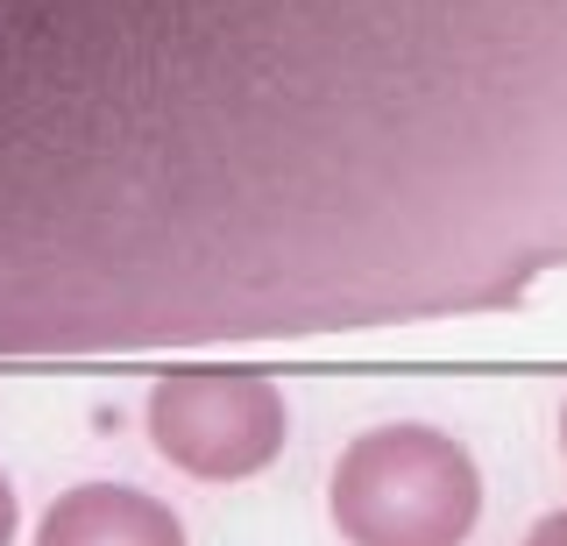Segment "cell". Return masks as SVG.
<instances>
[{
	"instance_id": "cell-6",
	"label": "cell",
	"mask_w": 567,
	"mask_h": 546,
	"mask_svg": "<svg viewBox=\"0 0 567 546\" xmlns=\"http://www.w3.org/2000/svg\"><path fill=\"white\" fill-rule=\"evenodd\" d=\"M560 454H567V404H560Z\"/></svg>"
},
{
	"instance_id": "cell-2",
	"label": "cell",
	"mask_w": 567,
	"mask_h": 546,
	"mask_svg": "<svg viewBox=\"0 0 567 546\" xmlns=\"http://www.w3.org/2000/svg\"><path fill=\"white\" fill-rule=\"evenodd\" d=\"M150 440L199 483H248L284 454L291 404L256 369H171L150 383Z\"/></svg>"
},
{
	"instance_id": "cell-1",
	"label": "cell",
	"mask_w": 567,
	"mask_h": 546,
	"mask_svg": "<svg viewBox=\"0 0 567 546\" xmlns=\"http://www.w3.org/2000/svg\"><path fill=\"white\" fill-rule=\"evenodd\" d=\"M327 511L348 546H468L483 518V468L454 433L390 419L341 447Z\"/></svg>"
},
{
	"instance_id": "cell-3",
	"label": "cell",
	"mask_w": 567,
	"mask_h": 546,
	"mask_svg": "<svg viewBox=\"0 0 567 546\" xmlns=\"http://www.w3.org/2000/svg\"><path fill=\"white\" fill-rule=\"evenodd\" d=\"M35 546H185V525L135 483H71L35 518Z\"/></svg>"
},
{
	"instance_id": "cell-5",
	"label": "cell",
	"mask_w": 567,
	"mask_h": 546,
	"mask_svg": "<svg viewBox=\"0 0 567 546\" xmlns=\"http://www.w3.org/2000/svg\"><path fill=\"white\" fill-rule=\"evenodd\" d=\"M14 525H22V504H14V483L0 475V546H14Z\"/></svg>"
},
{
	"instance_id": "cell-4",
	"label": "cell",
	"mask_w": 567,
	"mask_h": 546,
	"mask_svg": "<svg viewBox=\"0 0 567 546\" xmlns=\"http://www.w3.org/2000/svg\"><path fill=\"white\" fill-rule=\"evenodd\" d=\"M525 546H567V511H546V518L525 533Z\"/></svg>"
}]
</instances>
